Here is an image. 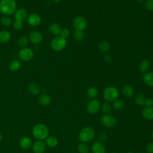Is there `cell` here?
<instances>
[{"label": "cell", "mask_w": 153, "mask_h": 153, "mask_svg": "<svg viewBox=\"0 0 153 153\" xmlns=\"http://www.w3.org/2000/svg\"><path fill=\"white\" fill-rule=\"evenodd\" d=\"M134 102L135 103L139 105V106H142L144 105L145 103V100L146 98L145 97V96L141 94H136L134 97Z\"/></svg>", "instance_id": "cell-28"}, {"label": "cell", "mask_w": 153, "mask_h": 153, "mask_svg": "<svg viewBox=\"0 0 153 153\" xmlns=\"http://www.w3.org/2000/svg\"><path fill=\"white\" fill-rule=\"evenodd\" d=\"M1 22L3 26L8 27L11 25L12 20H11V19L8 16H5L1 18Z\"/></svg>", "instance_id": "cell-33"}, {"label": "cell", "mask_w": 153, "mask_h": 153, "mask_svg": "<svg viewBox=\"0 0 153 153\" xmlns=\"http://www.w3.org/2000/svg\"><path fill=\"white\" fill-rule=\"evenodd\" d=\"M145 105H146V106H152V105H153L152 98H146V100H145Z\"/></svg>", "instance_id": "cell-40"}, {"label": "cell", "mask_w": 153, "mask_h": 153, "mask_svg": "<svg viewBox=\"0 0 153 153\" xmlns=\"http://www.w3.org/2000/svg\"><path fill=\"white\" fill-rule=\"evenodd\" d=\"M20 66H21V63L20 61L16 59L11 60L10 62L8 65L9 69L13 72H16L18 71L20 68Z\"/></svg>", "instance_id": "cell-24"}, {"label": "cell", "mask_w": 153, "mask_h": 153, "mask_svg": "<svg viewBox=\"0 0 153 153\" xmlns=\"http://www.w3.org/2000/svg\"><path fill=\"white\" fill-rule=\"evenodd\" d=\"M152 137L153 139V130H152Z\"/></svg>", "instance_id": "cell-45"}, {"label": "cell", "mask_w": 153, "mask_h": 153, "mask_svg": "<svg viewBox=\"0 0 153 153\" xmlns=\"http://www.w3.org/2000/svg\"><path fill=\"white\" fill-rule=\"evenodd\" d=\"M145 0H136V1H137L138 3H139V4H142V3H143V2H145Z\"/></svg>", "instance_id": "cell-42"}, {"label": "cell", "mask_w": 153, "mask_h": 153, "mask_svg": "<svg viewBox=\"0 0 153 153\" xmlns=\"http://www.w3.org/2000/svg\"><path fill=\"white\" fill-rule=\"evenodd\" d=\"M13 26L15 29L19 30L23 27V22L19 20H16L13 24Z\"/></svg>", "instance_id": "cell-38"}, {"label": "cell", "mask_w": 153, "mask_h": 153, "mask_svg": "<svg viewBox=\"0 0 153 153\" xmlns=\"http://www.w3.org/2000/svg\"><path fill=\"white\" fill-rule=\"evenodd\" d=\"M149 67H150L149 61L148 59H143L139 64V69L140 72L142 73H145L148 71V69H149Z\"/></svg>", "instance_id": "cell-22"}, {"label": "cell", "mask_w": 153, "mask_h": 153, "mask_svg": "<svg viewBox=\"0 0 153 153\" xmlns=\"http://www.w3.org/2000/svg\"><path fill=\"white\" fill-rule=\"evenodd\" d=\"M20 146L23 149H28L32 145V141L31 139L27 136L22 137L19 141Z\"/></svg>", "instance_id": "cell-16"}, {"label": "cell", "mask_w": 153, "mask_h": 153, "mask_svg": "<svg viewBox=\"0 0 153 153\" xmlns=\"http://www.w3.org/2000/svg\"><path fill=\"white\" fill-rule=\"evenodd\" d=\"M61 30V26L56 23H53L49 26V30L50 33L54 35H60Z\"/></svg>", "instance_id": "cell-21"}, {"label": "cell", "mask_w": 153, "mask_h": 153, "mask_svg": "<svg viewBox=\"0 0 153 153\" xmlns=\"http://www.w3.org/2000/svg\"><path fill=\"white\" fill-rule=\"evenodd\" d=\"M152 60H153V54H152Z\"/></svg>", "instance_id": "cell-47"}, {"label": "cell", "mask_w": 153, "mask_h": 153, "mask_svg": "<svg viewBox=\"0 0 153 153\" xmlns=\"http://www.w3.org/2000/svg\"><path fill=\"white\" fill-rule=\"evenodd\" d=\"M29 90L33 95L36 96L40 93L41 88L39 85L36 83H31L29 86Z\"/></svg>", "instance_id": "cell-25"}, {"label": "cell", "mask_w": 153, "mask_h": 153, "mask_svg": "<svg viewBox=\"0 0 153 153\" xmlns=\"http://www.w3.org/2000/svg\"><path fill=\"white\" fill-rule=\"evenodd\" d=\"M146 151L148 153H153V142H150L146 145Z\"/></svg>", "instance_id": "cell-39"}, {"label": "cell", "mask_w": 153, "mask_h": 153, "mask_svg": "<svg viewBox=\"0 0 153 153\" xmlns=\"http://www.w3.org/2000/svg\"><path fill=\"white\" fill-rule=\"evenodd\" d=\"M104 60H105V61L106 63H111L112 61V57L109 54H106L104 56Z\"/></svg>", "instance_id": "cell-41"}, {"label": "cell", "mask_w": 153, "mask_h": 153, "mask_svg": "<svg viewBox=\"0 0 153 153\" xmlns=\"http://www.w3.org/2000/svg\"><path fill=\"white\" fill-rule=\"evenodd\" d=\"M69 34H70V32H69V30L67 28H63L61 30V32L60 33V35L61 37L66 39L69 36Z\"/></svg>", "instance_id": "cell-36"}, {"label": "cell", "mask_w": 153, "mask_h": 153, "mask_svg": "<svg viewBox=\"0 0 153 153\" xmlns=\"http://www.w3.org/2000/svg\"><path fill=\"white\" fill-rule=\"evenodd\" d=\"M41 22V19L39 15L36 13H32L27 17L28 24L33 27L38 26Z\"/></svg>", "instance_id": "cell-11"}, {"label": "cell", "mask_w": 153, "mask_h": 153, "mask_svg": "<svg viewBox=\"0 0 153 153\" xmlns=\"http://www.w3.org/2000/svg\"><path fill=\"white\" fill-rule=\"evenodd\" d=\"M93 153H105V147L100 141L94 142L91 147Z\"/></svg>", "instance_id": "cell-13"}, {"label": "cell", "mask_w": 153, "mask_h": 153, "mask_svg": "<svg viewBox=\"0 0 153 153\" xmlns=\"http://www.w3.org/2000/svg\"><path fill=\"white\" fill-rule=\"evenodd\" d=\"M66 39L58 36L55 37L51 42V48L56 51H60L65 49L66 45Z\"/></svg>", "instance_id": "cell-5"}, {"label": "cell", "mask_w": 153, "mask_h": 153, "mask_svg": "<svg viewBox=\"0 0 153 153\" xmlns=\"http://www.w3.org/2000/svg\"><path fill=\"white\" fill-rule=\"evenodd\" d=\"M152 100H153V98H152ZM152 106H153V105H152Z\"/></svg>", "instance_id": "cell-49"}, {"label": "cell", "mask_w": 153, "mask_h": 153, "mask_svg": "<svg viewBox=\"0 0 153 153\" xmlns=\"http://www.w3.org/2000/svg\"><path fill=\"white\" fill-rule=\"evenodd\" d=\"M28 17V13L27 10L23 8H20L18 9L14 13V18L16 20H19L20 22H23Z\"/></svg>", "instance_id": "cell-12"}, {"label": "cell", "mask_w": 153, "mask_h": 153, "mask_svg": "<svg viewBox=\"0 0 153 153\" xmlns=\"http://www.w3.org/2000/svg\"><path fill=\"white\" fill-rule=\"evenodd\" d=\"M29 39L26 36H21L17 40V44L19 46L25 47L28 44Z\"/></svg>", "instance_id": "cell-32"}, {"label": "cell", "mask_w": 153, "mask_h": 153, "mask_svg": "<svg viewBox=\"0 0 153 153\" xmlns=\"http://www.w3.org/2000/svg\"><path fill=\"white\" fill-rule=\"evenodd\" d=\"M100 109V103L99 101L97 99H93L88 102L87 105V111L92 114H96L99 111Z\"/></svg>", "instance_id": "cell-9"}, {"label": "cell", "mask_w": 153, "mask_h": 153, "mask_svg": "<svg viewBox=\"0 0 153 153\" xmlns=\"http://www.w3.org/2000/svg\"><path fill=\"white\" fill-rule=\"evenodd\" d=\"M111 105L109 103V102H105L102 105V112L105 113V114H108L109 113L111 110Z\"/></svg>", "instance_id": "cell-35"}, {"label": "cell", "mask_w": 153, "mask_h": 153, "mask_svg": "<svg viewBox=\"0 0 153 153\" xmlns=\"http://www.w3.org/2000/svg\"><path fill=\"white\" fill-rule=\"evenodd\" d=\"M0 48H1V46H0Z\"/></svg>", "instance_id": "cell-50"}, {"label": "cell", "mask_w": 153, "mask_h": 153, "mask_svg": "<svg viewBox=\"0 0 153 153\" xmlns=\"http://www.w3.org/2000/svg\"><path fill=\"white\" fill-rule=\"evenodd\" d=\"M45 143L41 140H37L32 143V149L33 153H44L45 150Z\"/></svg>", "instance_id": "cell-10"}, {"label": "cell", "mask_w": 153, "mask_h": 153, "mask_svg": "<svg viewBox=\"0 0 153 153\" xmlns=\"http://www.w3.org/2000/svg\"><path fill=\"white\" fill-rule=\"evenodd\" d=\"M143 81L148 86L153 87V72H145L143 76Z\"/></svg>", "instance_id": "cell-18"}, {"label": "cell", "mask_w": 153, "mask_h": 153, "mask_svg": "<svg viewBox=\"0 0 153 153\" xmlns=\"http://www.w3.org/2000/svg\"><path fill=\"white\" fill-rule=\"evenodd\" d=\"M73 25L75 29L83 31L87 26V22L84 17L77 16L74 19Z\"/></svg>", "instance_id": "cell-8"}, {"label": "cell", "mask_w": 153, "mask_h": 153, "mask_svg": "<svg viewBox=\"0 0 153 153\" xmlns=\"http://www.w3.org/2000/svg\"><path fill=\"white\" fill-rule=\"evenodd\" d=\"M38 102L42 106H48L51 102V98L48 94L43 93L39 95L38 97Z\"/></svg>", "instance_id": "cell-17"}, {"label": "cell", "mask_w": 153, "mask_h": 153, "mask_svg": "<svg viewBox=\"0 0 153 153\" xmlns=\"http://www.w3.org/2000/svg\"><path fill=\"white\" fill-rule=\"evenodd\" d=\"M16 3L14 0H1L0 11L5 16H10L15 13Z\"/></svg>", "instance_id": "cell-2"}, {"label": "cell", "mask_w": 153, "mask_h": 153, "mask_svg": "<svg viewBox=\"0 0 153 153\" xmlns=\"http://www.w3.org/2000/svg\"><path fill=\"white\" fill-rule=\"evenodd\" d=\"M2 134H1V133L0 132V142H1V140H2Z\"/></svg>", "instance_id": "cell-43"}, {"label": "cell", "mask_w": 153, "mask_h": 153, "mask_svg": "<svg viewBox=\"0 0 153 153\" xmlns=\"http://www.w3.org/2000/svg\"><path fill=\"white\" fill-rule=\"evenodd\" d=\"M74 38L77 41H81L84 37V33L82 30L75 29L73 33Z\"/></svg>", "instance_id": "cell-29"}, {"label": "cell", "mask_w": 153, "mask_h": 153, "mask_svg": "<svg viewBox=\"0 0 153 153\" xmlns=\"http://www.w3.org/2000/svg\"><path fill=\"white\" fill-rule=\"evenodd\" d=\"M97 47L99 50L103 53L108 52L110 50V45L109 43L104 41L99 42L97 45Z\"/></svg>", "instance_id": "cell-26"}, {"label": "cell", "mask_w": 153, "mask_h": 153, "mask_svg": "<svg viewBox=\"0 0 153 153\" xmlns=\"http://www.w3.org/2000/svg\"><path fill=\"white\" fill-rule=\"evenodd\" d=\"M112 153H118V152H112Z\"/></svg>", "instance_id": "cell-48"}, {"label": "cell", "mask_w": 153, "mask_h": 153, "mask_svg": "<svg viewBox=\"0 0 153 153\" xmlns=\"http://www.w3.org/2000/svg\"><path fill=\"white\" fill-rule=\"evenodd\" d=\"M95 136V131L91 127H85L82 128L78 135L79 139L82 142H88L91 141Z\"/></svg>", "instance_id": "cell-3"}, {"label": "cell", "mask_w": 153, "mask_h": 153, "mask_svg": "<svg viewBox=\"0 0 153 153\" xmlns=\"http://www.w3.org/2000/svg\"><path fill=\"white\" fill-rule=\"evenodd\" d=\"M144 7L149 11H153V0H145L143 2Z\"/></svg>", "instance_id": "cell-34"}, {"label": "cell", "mask_w": 153, "mask_h": 153, "mask_svg": "<svg viewBox=\"0 0 153 153\" xmlns=\"http://www.w3.org/2000/svg\"><path fill=\"white\" fill-rule=\"evenodd\" d=\"M53 1L54 2H59L60 0H53Z\"/></svg>", "instance_id": "cell-44"}, {"label": "cell", "mask_w": 153, "mask_h": 153, "mask_svg": "<svg viewBox=\"0 0 153 153\" xmlns=\"http://www.w3.org/2000/svg\"><path fill=\"white\" fill-rule=\"evenodd\" d=\"M142 114L145 119L149 121L153 120V106H145L142 111Z\"/></svg>", "instance_id": "cell-15"}, {"label": "cell", "mask_w": 153, "mask_h": 153, "mask_svg": "<svg viewBox=\"0 0 153 153\" xmlns=\"http://www.w3.org/2000/svg\"><path fill=\"white\" fill-rule=\"evenodd\" d=\"M48 127L44 124H36L32 128V134L37 140H43L45 139L48 136Z\"/></svg>", "instance_id": "cell-1"}, {"label": "cell", "mask_w": 153, "mask_h": 153, "mask_svg": "<svg viewBox=\"0 0 153 153\" xmlns=\"http://www.w3.org/2000/svg\"><path fill=\"white\" fill-rule=\"evenodd\" d=\"M119 96L118 89L114 86L106 87L103 91V97L108 102H114Z\"/></svg>", "instance_id": "cell-4"}, {"label": "cell", "mask_w": 153, "mask_h": 153, "mask_svg": "<svg viewBox=\"0 0 153 153\" xmlns=\"http://www.w3.org/2000/svg\"><path fill=\"white\" fill-rule=\"evenodd\" d=\"M126 153H133L132 152H131V151H128V152H127Z\"/></svg>", "instance_id": "cell-46"}, {"label": "cell", "mask_w": 153, "mask_h": 153, "mask_svg": "<svg viewBox=\"0 0 153 153\" xmlns=\"http://www.w3.org/2000/svg\"><path fill=\"white\" fill-rule=\"evenodd\" d=\"M11 38L10 33L5 30L0 32V43L4 44L8 42Z\"/></svg>", "instance_id": "cell-23"}, {"label": "cell", "mask_w": 153, "mask_h": 153, "mask_svg": "<svg viewBox=\"0 0 153 153\" xmlns=\"http://www.w3.org/2000/svg\"><path fill=\"white\" fill-rule=\"evenodd\" d=\"M45 140V145L50 148H54L58 144V140L57 137H56L55 136H48Z\"/></svg>", "instance_id": "cell-20"}, {"label": "cell", "mask_w": 153, "mask_h": 153, "mask_svg": "<svg viewBox=\"0 0 153 153\" xmlns=\"http://www.w3.org/2000/svg\"><path fill=\"white\" fill-rule=\"evenodd\" d=\"M19 57L22 61L27 62L33 58V52L30 48L23 47L20 50L19 52Z\"/></svg>", "instance_id": "cell-6"}, {"label": "cell", "mask_w": 153, "mask_h": 153, "mask_svg": "<svg viewBox=\"0 0 153 153\" xmlns=\"http://www.w3.org/2000/svg\"><path fill=\"white\" fill-rule=\"evenodd\" d=\"M29 40L33 44H39L42 41V35L39 32L33 31L29 35Z\"/></svg>", "instance_id": "cell-14"}, {"label": "cell", "mask_w": 153, "mask_h": 153, "mask_svg": "<svg viewBox=\"0 0 153 153\" xmlns=\"http://www.w3.org/2000/svg\"><path fill=\"white\" fill-rule=\"evenodd\" d=\"M101 123L103 126L108 128H111L115 126L117 123L116 119L109 114H106L103 115L100 119Z\"/></svg>", "instance_id": "cell-7"}, {"label": "cell", "mask_w": 153, "mask_h": 153, "mask_svg": "<svg viewBox=\"0 0 153 153\" xmlns=\"http://www.w3.org/2000/svg\"><path fill=\"white\" fill-rule=\"evenodd\" d=\"M122 93H123V94L126 97L130 98L133 96V94L134 93V91L133 88L130 85H124L123 87Z\"/></svg>", "instance_id": "cell-19"}, {"label": "cell", "mask_w": 153, "mask_h": 153, "mask_svg": "<svg viewBox=\"0 0 153 153\" xmlns=\"http://www.w3.org/2000/svg\"><path fill=\"white\" fill-rule=\"evenodd\" d=\"M77 150L79 153H88L89 147L85 143L81 142L78 145Z\"/></svg>", "instance_id": "cell-27"}, {"label": "cell", "mask_w": 153, "mask_h": 153, "mask_svg": "<svg viewBox=\"0 0 153 153\" xmlns=\"http://www.w3.org/2000/svg\"><path fill=\"white\" fill-rule=\"evenodd\" d=\"M98 138H99V140L100 142H105L106 140V139H108V135L106 132L103 131V132H101L99 133V134L98 136Z\"/></svg>", "instance_id": "cell-37"}, {"label": "cell", "mask_w": 153, "mask_h": 153, "mask_svg": "<svg viewBox=\"0 0 153 153\" xmlns=\"http://www.w3.org/2000/svg\"><path fill=\"white\" fill-rule=\"evenodd\" d=\"M113 106H114V108L116 110H117V111H121V110H123L124 108L125 103L121 100L117 99L116 100H115L114 102Z\"/></svg>", "instance_id": "cell-31"}, {"label": "cell", "mask_w": 153, "mask_h": 153, "mask_svg": "<svg viewBox=\"0 0 153 153\" xmlns=\"http://www.w3.org/2000/svg\"><path fill=\"white\" fill-rule=\"evenodd\" d=\"M87 96L91 99H94L98 94V90L96 87H90L87 91Z\"/></svg>", "instance_id": "cell-30"}]
</instances>
